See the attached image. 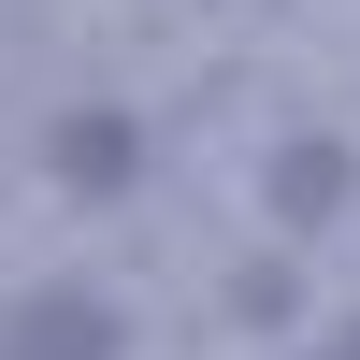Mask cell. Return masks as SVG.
Returning <instances> with one entry per match:
<instances>
[{"instance_id":"obj_1","label":"cell","mask_w":360,"mask_h":360,"mask_svg":"<svg viewBox=\"0 0 360 360\" xmlns=\"http://www.w3.org/2000/svg\"><path fill=\"white\" fill-rule=\"evenodd\" d=\"M130 332H115V303H86V288H44V303H15V332H0V360H115Z\"/></svg>"},{"instance_id":"obj_2","label":"cell","mask_w":360,"mask_h":360,"mask_svg":"<svg viewBox=\"0 0 360 360\" xmlns=\"http://www.w3.org/2000/svg\"><path fill=\"white\" fill-rule=\"evenodd\" d=\"M58 173L72 188H130V115H72L58 130Z\"/></svg>"}]
</instances>
